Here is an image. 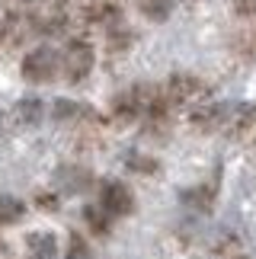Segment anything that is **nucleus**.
<instances>
[{"instance_id":"1a4fd4ad","label":"nucleus","mask_w":256,"mask_h":259,"mask_svg":"<svg viewBox=\"0 0 256 259\" xmlns=\"http://www.w3.org/2000/svg\"><path fill=\"white\" fill-rule=\"evenodd\" d=\"M26 246H29V253H26V259H55V237L52 234H32L26 240Z\"/></svg>"},{"instance_id":"39448f33","label":"nucleus","mask_w":256,"mask_h":259,"mask_svg":"<svg viewBox=\"0 0 256 259\" xmlns=\"http://www.w3.org/2000/svg\"><path fill=\"white\" fill-rule=\"evenodd\" d=\"M29 32H32V19H26L19 13H7L0 19V55L16 52V48L26 42Z\"/></svg>"},{"instance_id":"f03ea898","label":"nucleus","mask_w":256,"mask_h":259,"mask_svg":"<svg viewBox=\"0 0 256 259\" xmlns=\"http://www.w3.org/2000/svg\"><path fill=\"white\" fill-rule=\"evenodd\" d=\"M93 64H96V52L90 42H83V38H74V42H67V48L61 52V74L67 83H80L87 77L93 74Z\"/></svg>"},{"instance_id":"9d476101","label":"nucleus","mask_w":256,"mask_h":259,"mask_svg":"<svg viewBox=\"0 0 256 259\" xmlns=\"http://www.w3.org/2000/svg\"><path fill=\"white\" fill-rule=\"evenodd\" d=\"M138 10H141L144 19L151 23H163L173 13V0H138Z\"/></svg>"},{"instance_id":"6e6552de","label":"nucleus","mask_w":256,"mask_h":259,"mask_svg":"<svg viewBox=\"0 0 256 259\" xmlns=\"http://www.w3.org/2000/svg\"><path fill=\"white\" fill-rule=\"evenodd\" d=\"M55 118H58V122H96L93 109H87L80 103H71V99L55 103Z\"/></svg>"},{"instance_id":"20e7f679","label":"nucleus","mask_w":256,"mask_h":259,"mask_svg":"<svg viewBox=\"0 0 256 259\" xmlns=\"http://www.w3.org/2000/svg\"><path fill=\"white\" fill-rule=\"evenodd\" d=\"M100 205L112 218H128L135 211V192L125 183H119V179H109V183H103V189H100Z\"/></svg>"},{"instance_id":"9b49d317","label":"nucleus","mask_w":256,"mask_h":259,"mask_svg":"<svg viewBox=\"0 0 256 259\" xmlns=\"http://www.w3.org/2000/svg\"><path fill=\"white\" fill-rule=\"evenodd\" d=\"M83 218H87V224L93 227V234H109V227H112V221H115V218L106 211L100 202H96V205H87V208H83Z\"/></svg>"},{"instance_id":"7ed1b4c3","label":"nucleus","mask_w":256,"mask_h":259,"mask_svg":"<svg viewBox=\"0 0 256 259\" xmlns=\"http://www.w3.org/2000/svg\"><path fill=\"white\" fill-rule=\"evenodd\" d=\"M160 90H163V99L170 103V109L199 106L202 99L208 96V87H205V80H199L195 74H173Z\"/></svg>"},{"instance_id":"dca6fc26","label":"nucleus","mask_w":256,"mask_h":259,"mask_svg":"<svg viewBox=\"0 0 256 259\" xmlns=\"http://www.w3.org/2000/svg\"><path fill=\"white\" fill-rule=\"evenodd\" d=\"M234 52L243 55V58H253L256 55V29H247V32L234 35Z\"/></svg>"},{"instance_id":"a211bd4d","label":"nucleus","mask_w":256,"mask_h":259,"mask_svg":"<svg viewBox=\"0 0 256 259\" xmlns=\"http://www.w3.org/2000/svg\"><path fill=\"white\" fill-rule=\"evenodd\" d=\"M128 163H132L135 170H147V173H154V170H157V163L151 160V157H132Z\"/></svg>"},{"instance_id":"0eeeda50","label":"nucleus","mask_w":256,"mask_h":259,"mask_svg":"<svg viewBox=\"0 0 256 259\" xmlns=\"http://www.w3.org/2000/svg\"><path fill=\"white\" fill-rule=\"evenodd\" d=\"M256 128V106L253 103H240L231 109L228 115V125H224V132H228L231 138H243L247 132H253Z\"/></svg>"},{"instance_id":"f3484780","label":"nucleus","mask_w":256,"mask_h":259,"mask_svg":"<svg viewBox=\"0 0 256 259\" xmlns=\"http://www.w3.org/2000/svg\"><path fill=\"white\" fill-rule=\"evenodd\" d=\"M234 13L247 16V19H256V0H234Z\"/></svg>"},{"instance_id":"f8f14e48","label":"nucleus","mask_w":256,"mask_h":259,"mask_svg":"<svg viewBox=\"0 0 256 259\" xmlns=\"http://www.w3.org/2000/svg\"><path fill=\"white\" fill-rule=\"evenodd\" d=\"M183 202L192 205V208H199V211H208V208L215 205V186L205 183V186L189 189V192H183Z\"/></svg>"},{"instance_id":"2eb2a0df","label":"nucleus","mask_w":256,"mask_h":259,"mask_svg":"<svg viewBox=\"0 0 256 259\" xmlns=\"http://www.w3.org/2000/svg\"><path fill=\"white\" fill-rule=\"evenodd\" d=\"M13 118H16V122H23V125L38 122V118H42V103H38V99H23V103H16Z\"/></svg>"},{"instance_id":"ddd939ff","label":"nucleus","mask_w":256,"mask_h":259,"mask_svg":"<svg viewBox=\"0 0 256 259\" xmlns=\"http://www.w3.org/2000/svg\"><path fill=\"white\" fill-rule=\"evenodd\" d=\"M23 214H26V205L19 202V198L0 195V231H4V227H10V224H16Z\"/></svg>"},{"instance_id":"f257e3e1","label":"nucleus","mask_w":256,"mask_h":259,"mask_svg":"<svg viewBox=\"0 0 256 259\" xmlns=\"http://www.w3.org/2000/svg\"><path fill=\"white\" fill-rule=\"evenodd\" d=\"M19 71H23V77L29 83H52L55 77L61 74V55H58L52 45H38L23 58Z\"/></svg>"},{"instance_id":"4468645a","label":"nucleus","mask_w":256,"mask_h":259,"mask_svg":"<svg viewBox=\"0 0 256 259\" xmlns=\"http://www.w3.org/2000/svg\"><path fill=\"white\" fill-rule=\"evenodd\" d=\"M64 259H93V246L87 243L83 234H71V237H67Z\"/></svg>"},{"instance_id":"423d86ee","label":"nucleus","mask_w":256,"mask_h":259,"mask_svg":"<svg viewBox=\"0 0 256 259\" xmlns=\"http://www.w3.org/2000/svg\"><path fill=\"white\" fill-rule=\"evenodd\" d=\"M228 115H231V106H218V103H202L192 109L189 122L195 132H221L224 125H228Z\"/></svg>"}]
</instances>
